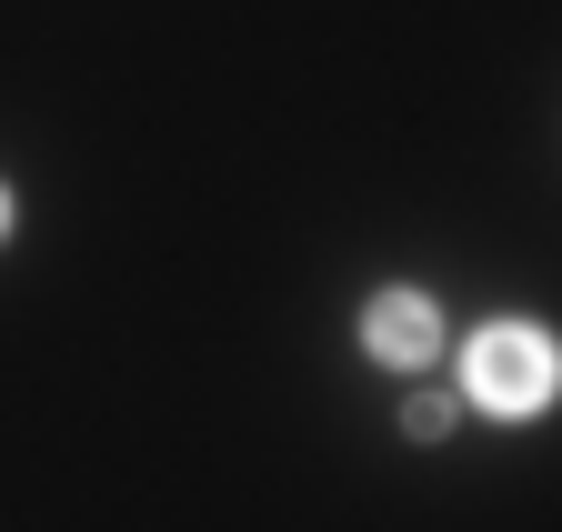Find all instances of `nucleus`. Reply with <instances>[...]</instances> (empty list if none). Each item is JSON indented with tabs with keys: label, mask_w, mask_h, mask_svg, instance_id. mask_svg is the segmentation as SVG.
Listing matches in <instances>:
<instances>
[{
	"label": "nucleus",
	"mask_w": 562,
	"mask_h": 532,
	"mask_svg": "<svg viewBox=\"0 0 562 532\" xmlns=\"http://www.w3.org/2000/svg\"><path fill=\"white\" fill-rule=\"evenodd\" d=\"M21 231V202H11V181H0V241H11Z\"/></svg>",
	"instance_id": "obj_3"
},
{
	"label": "nucleus",
	"mask_w": 562,
	"mask_h": 532,
	"mask_svg": "<svg viewBox=\"0 0 562 532\" xmlns=\"http://www.w3.org/2000/svg\"><path fill=\"white\" fill-rule=\"evenodd\" d=\"M552 382H562V362L542 342V321H482V342L462 352V403L492 422H532L552 403Z\"/></svg>",
	"instance_id": "obj_1"
},
{
	"label": "nucleus",
	"mask_w": 562,
	"mask_h": 532,
	"mask_svg": "<svg viewBox=\"0 0 562 532\" xmlns=\"http://www.w3.org/2000/svg\"><path fill=\"white\" fill-rule=\"evenodd\" d=\"M362 352H372L382 372H422V362L442 352V302L412 292V282H382V292L362 302Z\"/></svg>",
	"instance_id": "obj_2"
}]
</instances>
